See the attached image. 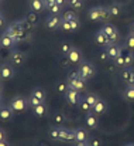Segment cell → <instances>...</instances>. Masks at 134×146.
Returning <instances> with one entry per match:
<instances>
[{
  "label": "cell",
  "instance_id": "1f68e13d",
  "mask_svg": "<svg viewBox=\"0 0 134 146\" xmlns=\"http://www.w3.org/2000/svg\"><path fill=\"white\" fill-rule=\"evenodd\" d=\"M74 46L69 43V41H61V44H59V51H61V54L62 55H68V52L71 51V48H72Z\"/></svg>",
  "mask_w": 134,
  "mask_h": 146
},
{
  "label": "cell",
  "instance_id": "ffe728a7",
  "mask_svg": "<svg viewBox=\"0 0 134 146\" xmlns=\"http://www.w3.org/2000/svg\"><path fill=\"white\" fill-rule=\"evenodd\" d=\"M85 125L88 126V129H97L99 128V119L97 115H95L93 112H88L85 113Z\"/></svg>",
  "mask_w": 134,
  "mask_h": 146
},
{
  "label": "cell",
  "instance_id": "4316f807",
  "mask_svg": "<svg viewBox=\"0 0 134 146\" xmlns=\"http://www.w3.org/2000/svg\"><path fill=\"white\" fill-rule=\"evenodd\" d=\"M123 98L129 102H134V84L133 85H127L123 90Z\"/></svg>",
  "mask_w": 134,
  "mask_h": 146
},
{
  "label": "cell",
  "instance_id": "52a82bcc",
  "mask_svg": "<svg viewBox=\"0 0 134 146\" xmlns=\"http://www.w3.org/2000/svg\"><path fill=\"white\" fill-rule=\"evenodd\" d=\"M16 77V70L14 65H11L10 62H4L0 64V80L3 81H10Z\"/></svg>",
  "mask_w": 134,
  "mask_h": 146
},
{
  "label": "cell",
  "instance_id": "d4e9b609",
  "mask_svg": "<svg viewBox=\"0 0 134 146\" xmlns=\"http://www.w3.org/2000/svg\"><path fill=\"white\" fill-rule=\"evenodd\" d=\"M107 9H109V13H110L112 17H119L123 11V6L120 3H116V1L112 3L110 6H107Z\"/></svg>",
  "mask_w": 134,
  "mask_h": 146
},
{
  "label": "cell",
  "instance_id": "db71d44e",
  "mask_svg": "<svg viewBox=\"0 0 134 146\" xmlns=\"http://www.w3.org/2000/svg\"><path fill=\"white\" fill-rule=\"evenodd\" d=\"M0 105H3V97H1V94H0Z\"/></svg>",
  "mask_w": 134,
  "mask_h": 146
},
{
  "label": "cell",
  "instance_id": "4dcf8cb0",
  "mask_svg": "<svg viewBox=\"0 0 134 146\" xmlns=\"http://www.w3.org/2000/svg\"><path fill=\"white\" fill-rule=\"evenodd\" d=\"M99 98H100V97H99L97 94H95V92H88V94H85L83 99H85V101L89 104L90 106H93V105H95V104L99 101Z\"/></svg>",
  "mask_w": 134,
  "mask_h": 146
},
{
  "label": "cell",
  "instance_id": "cb8c5ba5",
  "mask_svg": "<svg viewBox=\"0 0 134 146\" xmlns=\"http://www.w3.org/2000/svg\"><path fill=\"white\" fill-rule=\"evenodd\" d=\"M28 9H30L31 11L41 13L43 10H45L44 0H28Z\"/></svg>",
  "mask_w": 134,
  "mask_h": 146
},
{
  "label": "cell",
  "instance_id": "60d3db41",
  "mask_svg": "<svg viewBox=\"0 0 134 146\" xmlns=\"http://www.w3.org/2000/svg\"><path fill=\"white\" fill-rule=\"evenodd\" d=\"M88 143H89V146H102L100 139H99V138H95V136H90Z\"/></svg>",
  "mask_w": 134,
  "mask_h": 146
},
{
  "label": "cell",
  "instance_id": "ac0fdd59",
  "mask_svg": "<svg viewBox=\"0 0 134 146\" xmlns=\"http://www.w3.org/2000/svg\"><path fill=\"white\" fill-rule=\"evenodd\" d=\"M93 41H95L97 46H100V47H107L109 44H112L110 40L107 38V36H106L102 30H99V31L95 33V36H93Z\"/></svg>",
  "mask_w": 134,
  "mask_h": 146
},
{
  "label": "cell",
  "instance_id": "836d02e7",
  "mask_svg": "<svg viewBox=\"0 0 134 146\" xmlns=\"http://www.w3.org/2000/svg\"><path fill=\"white\" fill-rule=\"evenodd\" d=\"M47 10L49 11V14H62V13H64V7L59 6L58 3H54V4L49 6Z\"/></svg>",
  "mask_w": 134,
  "mask_h": 146
},
{
  "label": "cell",
  "instance_id": "603a6c76",
  "mask_svg": "<svg viewBox=\"0 0 134 146\" xmlns=\"http://www.w3.org/2000/svg\"><path fill=\"white\" fill-rule=\"evenodd\" d=\"M31 112H33V115L35 118H45L48 115V106H47L45 102L44 104H40L37 106H33L31 108Z\"/></svg>",
  "mask_w": 134,
  "mask_h": 146
},
{
  "label": "cell",
  "instance_id": "f546056e",
  "mask_svg": "<svg viewBox=\"0 0 134 146\" xmlns=\"http://www.w3.org/2000/svg\"><path fill=\"white\" fill-rule=\"evenodd\" d=\"M85 6V1L83 0H71L69 1V7L74 10V11H81Z\"/></svg>",
  "mask_w": 134,
  "mask_h": 146
},
{
  "label": "cell",
  "instance_id": "7402d4cb",
  "mask_svg": "<svg viewBox=\"0 0 134 146\" xmlns=\"http://www.w3.org/2000/svg\"><path fill=\"white\" fill-rule=\"evenodd\" d=\"M106 111H107V102L102 98H99V101L92 106V112L95 115H103V113H106Z\"/></svg>",
  "mask_w": 134,
  "mask_h": 146
},
{
  "label": "cell",
  "instance_id": "5bb4252c",
  "mask_svg": "<svg viewBox=\"0 0 134 146\" xmlns=\"http://www.w3.org/2000/svg\"><path fill=\"white\" fill-rule=\"evenodd\" d=\"M75 139V131H71L68 128L61 126V135H59V142H66V143H74Z\"/></svg>",
  "mask_w": 134,
  "mask_h": 146
},
{
  "label": "cell",
  "instance_id": "74e56055",
  "mask_svg": "<svg viewBox=\"0 0 134 146\" xmlns=\"http://www.w3.org/2000/svg\"><path fill=\"white\" fill-rule=\"evenodd\" d=\"M78 106H79V109H81L83 113L92 112V106H90V105L88 104V102H86V101H85V99H83V98H82V101L79 102V105H78Z\"/></svg>",
  "mask_w": 134,
  "mask_h": 146
},
{
  "label": "cell",
  "instance_id": "7bdbcfd3",
  "mask_svg": "<svg viewBox=\"0 0 134 146\" xmlns=\"http://www.w3.org/2000/svg\"><path fill=\"white\" fill-rule=\"evenodd\" d=\"M99 58H100L102 61H107V60H109V55H107V51H106V48H104L103 51H102V52H100Z\"/></svg>",
  "mask_w": 134,
  "mask_h": 146
},
{
  "label": "cell",
  "instance_id": "30bf717a",
  "mask_svg": "<svg viewBox=\"0 0 134 146\" xmlns=\"http://www.w3.org/2000/svg\"><path fill=\"white\" fill-rule=\"evenodd\" d=\"M106 36L107 38L110 40V43H117L120 40V34H119V30L113 26V24H104L102 29H100Z\"/></svg>",
  "mask_w": 134,
  "mask_h": 146
},
{
  "label": "cell",
  "instance_id": "ba28073f",
  "mask_svg": "<svg viewBox=\"0 0 134 146\" xmlns=\"http://www.w3.org/2000/svg\"><path fill=\"white\" fill-rule=\"evenodd\" d=\"M62 16L61 14H49L44 21V26L48 30H61Z\"/></svg>",
  "mask_w": 134,
  "mask_h": 146
},
{
  "label": "cell",
  "instance_id": "b9f144b4",
  "mask_svg": "<svg viewBox=\"0 0 134 146\" xmlns=\"http://www.w3.org/2000/svg\"><path fill=\"white\" fill-rule=\"evenodd\" d=\"M75 78H81L78 70H69V72H68V78H66V80H75Z\"/></svg>",
  "mask_w": 134,
  "mask_h": 146
},
{
  "label": "cell",
  "instance_id": "6f0895ef",
  "mask_svg": "<svg viewBox=\"0 0 134 146\" xmlns=\"http://www.w3.org/2000/svg\"><path fill=\"white\" fill-rule=\"evenodd\" d=\"M83 146H89V143H88V142H86V143H85V145H83Z\"/></svg>",
  "mask_w": 134,
  "mask_h": 146
},
{
  "label": "cell",
  "instance_id": "c3c4849f",
  "mask_svg": "<svg viewBox=\"0 0 134 146\" xmlns=\"http://www.w3.org/2000/svg\"><path fill=\"white\" fill-rule=\"evenodd\" d=\"M0 146H11V145H10V142L6 139V141H1V142H0Z\"/></svg>",
  "mask_w": 134,
  "mask_h": 146
},
{
  "label": "cell",
  "instance_id": "7a4b0ae2",
  "mask_svg": "<svg viewBox=\"0 0 134 146\" xmlns=\"http://www.w3.org/2000/svg\"><path fill=\"white\" fill-rule=\"evenodd\" d=\"M88 19L90 21H107L112 19L110 13H109V9L107 7H103V6H95V7H90L88 10Z\"/></svg>",
  "mask_w": 134,
  "mask_h": 146
},
{
  "label": "cell",
  "instance_id": "f35d334b",
  "mask_svg": "<svg viewBox=\"0 0 134 146\" xmlns=\"http://www.w3.org/2000/svg\"><path fill=\"white\" fill-rule=\"evenodd\" d=\"M27 101H28V105H30V108H33V106H37V105H40V104H44L43 101H40L38 98H35L34 95H31V94H30V97L27 98Z\"/></svg>",
  "mask_w": 134,
  "mask_h": 146
},
{
  "label": "cell",
  "instance_id": "8d00e7d4",
  "mask_svg": "<svg viewBox=\"0 0 134 146\" xmlns=\"http://www.w3.org/2000/svg\"><path fill=\"white\" fill-rule=\"evenodd\" d=\"M52 122H54V125H56V126H62V123L65 122V118H64V115L62 113H54L52 115Z\"/></svg>",
  "mask_w": 134,
  "mask_h": 146
},
{
  "label": "cell",
  "instance_id": "e575fe53",
  "mask_svg": "<svg viewBox=\"0 0 134 146\" xmlns=\"http://www.w3.org/2000/svg\"><path fill=\"white\" fill-rule=\"evenodd\" d=\"M126 48L131 50V51H134V34H130L129 33V36L124 38V44H123Z\"/></svg>",
  "mask_w": 134,
  "mask_h": 146
},
{
  "label": "cell",
  "instance_id": "2e32d148",
  "mask_svg": "<svg viewBox=\"0 0 134 146\" xmlns=\"http://www.w3.org/2000/svg\"><path fill=\"white\" fill-rule=\"evenodd\" d=\"M104 48L107 51L109 60H112V61H114L116 58H119L120 54H122V46H119L117 43H112V44H109V46L104 47Z\"/></svg>",
  "mask_w": 134,
  "mask_h": 146
},
{
  "label": "cell",
  "instance_id": "816d5d0a",
  "mask_svg": "<svg viewBox=\"0 0 134 146\" xmlns=\"http://www.w3.org/2000/svg\"><path fill=\"white\" fill-rule=\"evenodd\" d=\"M37 146H48V145H45V143H43V142H40V143H37Z\"/></svg>",
  "mask_w": 134,
  "mask_h": 146
},
{
  "label": "cell",
  "instance_id": "9c48e42d",
  "mask_svg": "<svg viewBox=\"0 0 134 146\" xmlns=\"http://www.w3.org/2000/svg\"><path fill=\"white\" fill-rule=\"evenodd\" d=\"M64 97L66 99V102L69 104V105H72V106H78L79 105V102L82 101V95H81V92L79 91H76V90H72V88H68L66 90V92L64 94Z\"/></svg>",
  "mask_w": 134,
  "mask_h": 146
},
{
  "label": "cell",
  "instance_id": "ee69618b",
  "mask_svg": "<svg viewBox=\"0 0 134 146\" xmlns=\"http://www.w3.org/2000/svg\"><path fill=\"white\" fill-rule=\"evenodd\" d=\"M6 139H7V133L0 128V142H1V141H6Z\"/></svg>",
  "mask_w": 134,
  "mask_h": 146
},
{
  "label": "cell",
  "instance_id": "7dc6e473",
  "mask_svg": "<svg viewBox=\"0 0 134 146\" xmlns=\"http://www.w3.org/2000/svg\"><path fill=\"white\" fill-rule=\"evenodd\" d=\"M4 24H6V19H4V16L1 14V11H0V27L4 26Z\"/></svg>",
  "mask_w": 134,
  "mask_h": 146
},
{
  "label": "cell",
  "instance_id": "f907efd6",
  "mask_svg": "<svg viewBox=\"0 0 134 146\" xmlns=\"http://www.w3.org/2000/svg\"><path fill=\"white\" fill-rule=\"evenodd\" d=\"M3 80H0V94H3Z\"/></svg>",
  "mask_w": 134,
  "mask_h": 146
},
{
  "label": "cell",
  "instance_id": "d6986e66",
  "mask_svg": "<svg viewBox=\"0 0 134 146\" xmlns=\"http://www.w3.org/2000/svg\"><path fill=\"white\" fill-rule=\"evenodd\" d=\"M90 138L89 135V129L88 128H83V126H78L75 129V139L79 141V142H88Z\"/></svg>",
  "mask_w": 134,
  "mask_h": 146
},
{
  "label": "cell",
  "instance_id": "3957f363",
  "mask_svg": "<svg viewBox=\"0 0 134 146\" xmlns=\"http://www.w3.org/2000/svg\"><path fill=\"white\" fill-rule=\"evenodd\" d=\"M78 72H79V77L82 78V80H85V81H89L92 80L95 75H96V67L90 62V61H86V60H83L79 65H78Z\"/></svg>",
  "mask_w": 134,
  "mask_h": 146
},
{
  "label": "cell",
  "instance_id": "7c38bea8",
  "mask_svg": "<svg viewBox=\"0 0 134 146\" xmlns=\"http://www.w3.org/2000/svg\"><path fill=\"white\" fill-rule=\"evenodd\" d=\"M122 81L127 85H133L134 84V68L133 67H124V68H120V72H119Z\"/></svg>",
  "mask_w": 134,
  "mask_h": 146
},
{
  "label": "cell",
  "instance_id": "d590c367",
  "mask_svg": "<svg viewBox=\"0 0 134 146\" xmlns=\"http://www.w3.org/2000/svg\"><path fill=\"white\" fill-rule=\"evenodd\" d=\"M55 88H56V92L58 94H65L66 92V90H68V84H66V81H58L56 82V85H55Z\"/></svg>",
  "mask_w": 134,
  "mask_h": 146
},
{
  "label": "cell",
  "instance_id": "f6af8a7d",
  "mask_svg": "<svg viewBox=\"0 0 134 146\" xmlns=\"http://www.w3.org/2000/svg\"><path fill=\"white\" fill-rule=\"evenodd\" d=\"M54 3H56V0H44L45 9H48V7H49V6H52Z\"/></svg>",
  "mask_w": 134,
  "mask_h": 146
},
{
  "label": "cell",
  "instance_id": "8fae6325",
  "mask_svg": "<svg viewBox=\"0 0 134 146\" xmlns=\"http://www.w3.org/2000/svg\"><path fill=\"white\" fill-rule=\"evenodd\" d=\"M66 60L69 61V64H75V65H79L82 61H83V54H82V51L81 48H78V47H72L71 51L68 52V55H66Z\"/></svg>",
  "mask_w": 134,
  "mask_h": 146
},
{
  "label": "cell",
  "instance_id": "f5cc1de1",
  "mask_svg": "<svg viewBox=\"0 0 134 146\" xmlns=\"http://www.w3.org/2000/svg\"><path fill=\"white\" fill-rule=\"evenodd\" d=\"M123 146H134L133 142H130V143H126V145H123Z\"/></svg>",
  "mask_w": 134,
  "mask_h": 146
},
{
  "label": "cell",
  "instance_id": "5b68a950",
  "mask_svg": "<svg viewBox=\"0 0 134 146\" xmlns=\"http://www.w3.org/2000/svg\"><path fill=\"white\" fill-rule=\"evenodd\" d=\"M9 105H10V108H11L14 112H24V111L30 106L27 98H24L23 95H16V97H13L10 99Z\"/></svg>",
  "mask_w": 134,
  "mask_h": 146
},
{
  "label": "cell",
  "instance_id": "8992f818",
  "mask_svg": "<svg viewBox=\"0 0 134 146\" xmlns=\"http://www.w3.org/2000/svg\"><path fill=\"white\" fill-rule=\"evenodd\" d=\"M26 61H27V55H26L23 51L14 50V48L10 51V54H9V62H10L11 65L20 67V65H23Z\"/></svg>",
  "mask_w": 134,
  "mask_h": 146
},
{
  "label": "cell",
  "instance_id": "681fc988",
  "mask_svg": "<svg viewBox=\"0 0 134 146\" xmlns=\"http://www.w3.org/2000/svg\"><path fill=\"white\" fill-rule=\"evenodd\" d=\"M130 34H134V21L130 24Z\"/></svg>",
  "mask_w": 134,
  "mask_h": 146
},
{
  "label": "cell",
  "instance_id": "44dd1931",
  "mask_svg": "<svg viewBox=\"0 0 134 146\" xmlns=\"http://www.w3.org/2000/svg\"><path fill=\"white\" fill-rule=\"evenodd\" d=\"M14 111L10 108V105H0V119L1 121H11L14 116Z\"/></svg>",
  "mask_w": 134,
  "mask_h": 146
},
{
  "label": "cell",
  "instance_id": "6da1fadb",
  "mask_svg": "<svg viewBox=\"0 0 134 146\" xmlns=\"http://www.w3.org/2000/svg\"><path fill=\"white\" fill-rule=\"evenodd\" d=\"M6 33L10 34L17 43L26 41V40L30 38V36H28L30 33H27V31L20 26V21H13V23H10V24L7 26V29H6Z\"/></svg>",
  "mask_w": 134,
  "mask_h": 146
},
{
  "label": "cell",
  "instance_id": "ab89813d",
  "mask_svg": "<svg viewBox=\"0 0 134 146\" xmlns=\"http://www.w3.org/2000/svg\"><path fill=\"white\" fill-rule=\"evenodd\" d=\"M20 26H21V27H23V29H24V30H26L27 33H31V30H33V29L35 27L34 24H31V23L26 21L24 19H23V20H20Z\"/></svg>",
  "mask_w": 134,
  "mask_h": 146
},
{
  "label": "cell",
  "instance_id": "484cf974",
  "mask_svg": "<svg viewBox=\"0 0 134 146\" xmlns=\"http://www.w3.org/2000/svg\"><path fill=\"white\" fill-rule=\"evenodd\" d=\"M59 135H61V126H51L48 129V136L52 139V141H56L59 142Z\"/></svg>",
  "mask_w": 134,
  "mask_h": 146
},
{
  "label": "cell",
  "instance_id": "277c9868",
  "mask_svg": "<svg viewBox=\"0 0 134 146\" xmlns=\"http://www.w3.org/2000/svg\"><path fill=\"white\" fill-rule=\"evenodd\" d=\"M114 64L120 68H124V67H131L134 64V51L126 48L124 46L122 47V54L119 58L114 60Z\"/></svg>",
  "mask_w": 134,
  "mask_h": 146
},
{
  "label": "cell",
  "instance_id": "83f0119b",
  "mask_svg": "<svg viewBox=\"0 0 134 146\" xmlns=\"http://www.w3.org/2000/svg\"><path fill=\"white\" fill-rule=\"evenodd\" d=\"M31 95H34L35 98H38V99L43 101V102L47 101V92H45V90L40 88V87H34V88L31 90Z\"/></svg>",
  "mask_w": 134,
  "mask_h": 146
},
{
  "label": "cell",
  "instance_id": "f1b7e54d",
  "mask_svg": "<svg viewBox=\"0 0 134 146\" xmlns=\"http://www.w3.org/2000/svg\"><path fill=\"white\" fill-rule=\"evenodd\" d=\"M24 20L26 21H28V23H31V24H37L38 23V20H40V17H38V13H35V11H28L26 16H24Z\"/></svg>",
  "mask_w": 134,
  "mask_h": 146
},
{
  "label": "cell",
  "instance_id": "d6a6232c",
  "mask_svg": "<svg viewBox=\"0 0 134 146\" xmlns=\"http://www.w3.org/2000/svg\"><path fill=\"white\" fill-rule=\"evenodd\" d=\"M61 16H62V20H79V16L74 10H66Z\"/></svg>",
  "mask_w": 134,
  "mask_h": 146
},
{
  "label": "cell",
  "instance_id": "4fadbf2b",
  "mask_svg": "<svg viewBox=\"0 0 134 146\" xmlns=\"http://www.w3.org/2000/svg\"><path fill=\"white\" fill-rule=\"evenodd\" d=\"M16 46H17V41H16L10 34H7L6 31H4L3 34H0V47H1V48L13 50Z\"/></svg>",
  "mask_w": 134,
  "mask_h": 146
},
{
  "label": "cell",
  "instance_id": "9f6ffc18",
  "mask_svg": "<svg viewBox=\"0 0 134 146\" xmlns=\"http://www.w3.org/2000/svg\"><path fill=\"white\" fill-rule=\"evenodd\" d=\"M65 1H66V3H68V6H69V1H71V0H65Z\"/></svg>",
  "mask_w": 134,
  "mask_h": 146
},
{
  "label": "cell",
  "instance_id": "e0dca14e",
  "mask_svg": "<svg viewBox=\"0 0 134 146\" xmlns=\"http://www.w3.org/2000/svg\"><path fill=\"white\" fill-rule=\"evenodd\" d=\"M79 27H81V21L79 20H62V24H61V30L68 31V33L76 31Z\"/></svg>",
  "mask_w": 134,
  "mask_h": 146
},
{
  "label": "cell",
  "instance_id": "11a10c76",
  "mask_svg": "<svg viewBox=\"0 0 134 146\" xmlns=\"http://www.w3.org/2000/svg\"><path fill=\"white\" fill-rule=\"evenodd\" d=\"M1 6H3V1H1V0H0V9H1Z\"/></svg>",
  "mask_w": 134,
  "mask_h": 146
},
{
  "label": "cell",
  "instance_id": "bcb514c9",
  "mask_svg": "<svg viewBox=\"0 0 134 146\" xmlns=\"http://www.w3.org/2000/svg\"><path fill=\"white\" fill-rule=\"evenodd\" d=\"M56 3H58V4H59V6H62V7H64V9H65V7H66V6H68V3H66V1H65V0H56Z\"/></svg>",
  "mask_w": 134,
  "mask_h": 146
},
{
  "label": "cell",
  "instance_id": "9a60e30c",
  "mask_svg": "<svg viewBox=\"0 0 134 146\" xmlns=\"http://www.w3.org/2000/svg\"><path fill=\"white\" fill-rule=\"evenodd\" d=\"M66 84H68V88L76 90V91H79V92H82V91H86V81H85V80H82V78L66 80Z\"/></svg>",
  "mask_w": 134,
  "mask_h": 146
}]
</instances>
